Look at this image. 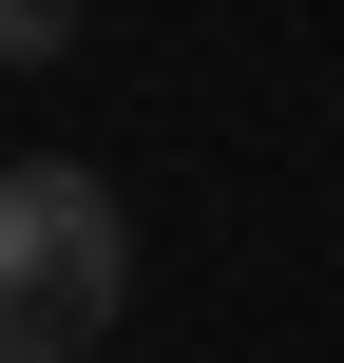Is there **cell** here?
Wrapping results in <instances>:
<instances>
[{
	"label": "cell",
	"instance_id": "6da1fadb",
	"mask_svg": "<svg viewBox=\"0 0 344 363\" xmlns=\"http://www.w3.org/2000/svg\"><path fill=\"white\" fill-rule=\"evenodd\" d=\"M115 306H134V211L77 153H19L0 172V363H96Z\"/></svg>",
	"mask_w": 344,
	"mask_h": 363
},
{
	"label": "cell",
	"instance_id": "7a4b0ae2",
	"mask_svg": "<svg viewBox=\"0 0 344 363\" xmlns=\"http://www.w3.org/2000/svg\"><path fill=\"white\" fill-rule=\"evenodd\" d=\"M0 57H77V0H0Z\"/></svg>",
	"mask_w": 344,
	"mask_h": 363
}]
</instances>
